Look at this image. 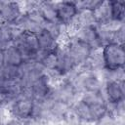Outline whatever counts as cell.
Returning <instances> with one entry per match:
<instances>
[{
    "label": "cell",
    "mask_w": 125,
    "mask_h": 125,
    "mask_svg": "<svg viewBox=\"0 0 125 125\" xmlns=\"http://www.w3.org/2000/svg\"><path fill=\"white\" fill-rule=\"evenodd\" d=\"M97 25H103L111 20V10L109 1H103L101 5L93 11Z\"/></svg>",
    "instance_id": "cell-10"
},
{
    "label": "cell",
    "mask_w": 125,
    "mask_h": 125,
    "mask_svg": "<svg viewBox=\"0 0 125 125\" xmlns=\"http://www.w3.org/2000/svg\"><path fill=\"white\" fill-rule=\"evenodd\" d=\"M103 94L107 104H116L125 100L124 82L107 81L103 88Z\"/></svg>",
    "instance_id": "cell-7"
},
{
    "label": "cell",
    "mask_w": 125,
    "mask_h": 125,
    "mask_svg": "<svg viewBox=\"0 0 125 125\" xmlns=\"http://www.w3.org/2000/svg\"><path fill=\"white\" fill-rule=\"evenodd\" d=\"M39 13L45 21H57V8L56 2L50 1H39L37 7Z\"/></svg>",
    "instance_id": "cell-12"
},
{
    "label": "cell",
    "mask_w": 125,
    "mask_h": 125,
    "mask_svg": "<svg viewBox=\"0 0 125 125\" xmlns=\"http://www.w3.org/2000/svg\"><path fill=\"white\" fill-rule=\"evenodd\" d=\"M72 110L79 116V118L81 119V121H86V122H94L92 115H91V111L89 106L82 102L80 99H78L76 102H74V104L71 105Z\"/></svg>",
    "instance_id": "cell-14"
},
{
    "label": "cell",
    "mask_w": 125,
    "mask_h": 125,
    "mask_svg": "<svg viewBox=\"0 0 125 125\" xmlns=\"http://www.w3.org/2000/svg\"><path fill=\"white\" fill-rule=\"evenodd\" d=\"M2 58L4 64L7 65L20 67L23 63L22 55L21 54L19 49L13 44L9 45L2 51Z\"/></svg>",
    "instance_id": "cell-9"
},
{
    "label": "cell",
    "mask_w": 125,
    "mask_h": 125,
    "mask_svg": "<svg viewBox=\"0 0 125 125\" xmlns=\"http://www.w3.org/2000/svg\"><path fill=\"white\" fill-rule=\"evenodd\" d=\"M33 101L19 97L17 100L9 103L6 105V109L11 117L17 118L21 121H25L31 118Z\"/></svg>",
    "instance_id": "cell-4"
},
{
    "label": "cell",
    "mask_w": 125,
    "mask_h": 125,
    "mask_svg": "<svg viewBox=\"0 0 125 125\" xmlns=\"http://www.w3.org/2000/svg\"><path fill=\"white\" fill-rule=\"evenodd\" d=\"M101 54L104 60V68L107 70H115L124 67L125 51L124 45L116 43H108L101 49Z\"/></svg>",
    "instance_id": "cell-1"
},
{
    "label": "cell",
    "mask_w": 125,
    "mask_h": 125,
    "mask_svg": "<svg viewBox=\"0 0 125 125\" xmlns=\"http://www.w3.org/2000/svg\"><path fill=\"white\" fill-rule=\"evenodd\" d=\"M8 102H7V99L6 97L4 96V94L0 91V108H3V107H6Z\"/></svg>",
    "instance_id": "cell-19"
},
{
    "label": "cell",
    "mask_w": 125,
    "mask_h": 125,
    "mask_svg": "<svg viewBox=\"0 0 125 125\" xmlns=\"http://www.w3.org/2000/svg\"><path fill=\"white\" fill-rule=\"evenodd\" d=\"M76 29L79 27H88V26H94L96 25L95 18L92 11L87 10H81L78 12L74 22L71 24Z\"/></svg>",
    "instance_id": "cell-13"
},
{
    "label": "cell",
    "mask_w": 125,
    "mask_h": 125,
    "mask_svg": "<svg viewBox=\"0 0 125 125\" xmlns=\"http://www.w3.org/2000/svg\"><path fill=\"white\" fill-rule=\"evenodd\" d=\"M36 35H37L39 50H42V51H45V52H53V51L56 50V48L59 45V42L56 39H54L44 29H42Z\"/></svg>",
    "instance_id": "cell-11"
},
{
    "label": "cell",
    "mask_w": 125,
    "mask_h": 125,
    "mask_svg": "<svg viewBox=\"0 0 125 125\" xmlns=\"http://www.w3.org/2000/svg\"><path fill=\"white\" fill-rule=\"evenodd\" d=\"M22 14L19 2H0V21L8 24H15Z\"/></svg>",
    "instance_id": "cell-6"
},
{
    "label": "cell",
    "mask_w": 125,
    "mask_h": 125,
    "mask_svg": "<svg viewBox=\"0 0 125 125\" xmlns=\"http://www.w3.org/2000/svg\"><path fill=\"white\" fill-rule=\"evenodd\" d=\"M111 10V19L124 22L125 19V2L120 0L109 1Z\"/></svg>",
    "instance_id": "cell-15"
},
{
    "label": "cell",
    "mask_w": 125,
    "mask_h": 125,
    "mask_svg": "<svg viewBox=\"0 0 125 125\" xmlns=\"http://www.w3.org/2000/svg\"><path fill=\"white\" fill-rule=\"evenodd\" d=\"M124 39H125V26L123 24L120 28H118L116 31H114L112 33L111 42L120 44V45H124Z\"/></svg>",
    "instance_id": "cell-17"
},
{
    "label": "cell",
    "mask_w": 125,
    "mask_h": 125,
    "mask_svg": "<svg viewBox=\"0 0 125 125\" xmlns=\"http://www.w3.org/2000/svg\"><path fill=\"white\" fill-rule=\"evenodd\" d=\"M52 84L46 75L40 77L31 85L34 101H45L50 98L52 91Z\"/></svg>",
    "instance_id": "cell-8"
},
{
    "label": "cell",
    "mask_w": 125,
    "mask_h": 125,
    "mask_svg": "<svg viewBox=\"0 0 125 125\" xmlns=\"http://www.w3.org/2000/svg\"><path fill=\"white\" fill-rule=\"evenodd\" d=\"M62 122L64 125H80L81 124V119L79 118V116L72 110V108L70 107V109L65 113V115L62 118Z\"/></svg>",
    "instance_id": "cell-16"
},
{
    "label": "cell",
    "mask_w": 125,
    "mask_h": 125,
    "mask_svg": "<svg viewBox=\"0 0 125 125\" xmlns=\"http://www.w3.org/2000/svg\"><path fill=\"white\" fill-rule=\"evenodd\" d=\"M57 21L64 27L70 26L78 14L75 1H61L56 2Z\"/></svg>",
    "instance_id": "cell-5"
},
{
    "label": "cell",
    "mask_w": 125,
    "mask_h": 125,
    "mask_svg": "<svg viewBox=\"0 0 125 125\" xmlns=\"http://www.w3.org/2000/svg\"><path fill=\"white\" fill-rule=\"evenodd\" d=\"M80 97V94H78L72 85V83L66 79L61 80L58 84L52 87L50 99L54 101H60L63 102L70 106L76 102Z\"/></svg>",
    "instance_id": "cell-2"
},
{
    "label": "cell",
    "mask_w": 125,
    "mask_h": 125,
    "mask_svg": "<svg viewBox=\"0 0 125 125\" xmlns=\"http://www.w3.org/2000/svg\"><path fill=\"white\" fill-rule=\"evenodd\" d=\"M3 125H24L23 121L21 120H19L17 118H14V117H9L4 123Z\"/></svg>",
    "instance_id": "cell-18"
},
{
    "label": "cell",
    "mask_w": 125,
    "mask_h": 125,
    "mask_svg": "<svg viewBox=\"0 0 125 125\" xmlns=\"http://www.w3.org/2000/svg\"><path fill=\"white\" fill-rule=\"evenodd\" d=\"M63 45H65L66 50L76 67L86 62L93 53L89 45L79 41L74 37L69 38V40Z\"/></svg>",
    "instance_id": "cell-3"
}]
</instances>
